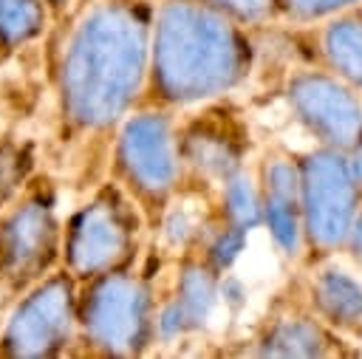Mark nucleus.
<instances>
[{"instance_id": "obj_1", "label": "nucleus", "mask_w": 362, "mask_h": 359, "mask_svg": "<svg viewBox=\"0 0 362 359\" xmlns=\"http://www.w3.org/2000/svg\"><path fill=\"white\" fill-rule=\"evenodd\" d=\"M153 17L150 0H90L68 17L51 71L65 141L113 139L144 102Z\"/></svg>"}, {"instance_id": "obj_2", "label": "nucleus", "mask_w": 362, "mask_h": 359, "mask_svg": "<svg viewBox=\"0 0 362 359\" xmlns=\"http://www.w3.org/2000/svg\"><path fill=\"white\" fill-rule=\"evenodd\" d=\"M252 62L255 45L240 23L204 0H158L141 105L175 110L215 102L246 82Z\"/></svg>"}, {"instance_id": "obj_3", "label": "nucleus", "mask_w": 362, "mask_h": 359, "mask_svg": "<svg viewBox=\"0 0 362 359\" xmlns=\"http://www.w3.org/2000/svg\"><path fill=\"white\" fill-rule=\"evenodd\" d=\"M107 178L139 204L147 226L156 229L184 184L178 119L173 107L139 105L116 127L107 144Z\"/></svg>"}, {"instance_id": "obj_4", "label": "nucleus", "mask_w": 362, "mask_h": 359, "mask_svg": "<svg viewBox=\"0 0 362 359\" xmlns=\"http://www.w3.org/2000/svg\"><path fill=\"white\" fill-rule=\"evenodd\" d=\"M156 305L150 277L133 266L79 283L76 353L96 359H133L156 345Z\"/></svg>"}, {"instance_id": "obj_5", "label": "nucleus", "mask_w": 362, "mask_h": 359, "mask_svg": "<svg viewBox=\"0 0 362 359\" xmlns=\"http://www.w3.org/2000/svg\"><path fill=\"white\" fill-rule=\"evenodd\" d=\"M147 220L139 204L113 181H102L62 223V266L79 280L130 269Z\"/></svg>"}, {"instance_id": "obj_6", "label": "nucleus", "mask_w": 362, "mask_h": 359, "mask_svg": "<svg viewBox=\"0 0 362 359\" xmlns=\"http://www.w3.org/2000/svg\"><path fill=\"white\" fill-rule=\"evenodd\" d=\"M62 218L48 175L31 184L0 212V283L3 297H20L28 286L62 266Z\"/></svg>"}, {"instance_id": "obj_7", "label": "nucleus", "mask_w": 362, "mask_h": 359, "mask_svg": "<svg viewBox=\"0 0 362 359\" xmlns=\"http://www.w3.org/2000/svg\"><path fill=\"white\" fill-rule=\"evenodd\" d=\"M79 280L65 269L14 297L0 328V359H59L76 353L79 342Z\"/></svg>"}, {"instance_id": "obj_8", "label": "nucleus", "mask_w": 362, "mask_h": 359, "mask_svg": "<svg viewBox=\"0 0 362 359\" xmlns=\"http://www.w3.org/2000/svg\"><path fill=\"white\" fill-rule=\"evenodd\" d=\"M300 164V204L305 252L331 257L348 246V235L362 209V184L351 170L348 153L317 144L297 155Z\"/></svg>"}, {"instance_id": "obj_9", "label": "nucleus", "mask_w": 362, "mask_h": 359, "mask_svg": "<svg viewBox=\"0 0 362 359\" xmlns=\"http://www.w3.org/2000/svg\"><path fill=\"white\" fill-rule=\"evenodd\" d=\"M286 105L317 144L342 153L362 150V99L354 85L328 68L294 71L286 82Z\"/></svg>"}, {"instance_id": "obj_10", "label": "nucleus", "mask_w": 362, "mask_h": 359, "mask_svg": "<svg viewBox=\"0 0 362 359\" xmlns=\"http://www.w3.org/2000/svg\"><path fill=\"white\" fill-rule=\"evenodd\" d=\"M246 133L232 110L206 107L184 124H178V150L184 161V184L221 187L229 175L243 170Z\"/></svg>"}, {"instance_id": "obj_11", "label": "nucleus", "mask_w": 362, "mask_h": 359, "mask_svg": "<svg viewBox=\"0 0 362 359\" xmlns=\"http://www.w3.org/2000/svg\"><path fill=\"white\" fill-rule=\"evenodd\" d=\"M257 181L263 192V229L269 232L274 249L286 260L297 263L305 254L297 158L286 153H266L257 167Z\"/></svg>"}, {"instance_id": "obj_12", "label": "nucleus", "mask_w": 362, "mask_h": 359, "mask_svg": "<svg viewBox=\"0 0 362 359\" xmlns=\"http://www.w3.org/2000/svg\"><path fill=\"white\" fill-rule=\"evenodd\" d=\"M249 353L272 359H320L334 353V334L314 311H286L263 325Z\"/></svg>"}, {"instance_id": "obj_13", "label": "nucleus", "mask_w": 362, "mask_h": 359, "mask_svg": "<svg viewBox=\"0 0 362 359\" xmlns=\"http://www.w3.org/2000/svg\"><path fill=\"white\" fill-rule=\"evenodd\" d=\"M311 311L337 331L362 328V283L342 269H320L308 283Z\"/></svg>"}, {"instance_id": "obj_14", "label": "nucleus", "mask_w": 362, "mask_h": 359, "mask_svg": "<svg viewBox=\"0 0 362 359\" xmlns=\"http://www.w3.org/2000/svg\"><path fill=\"white\" fill-rule=\"evenodd\" d=\"M221 271L209 266V260L201 252H187L181 254L175 266V283H173V300L187 317L189 331L206 328L218 300H221Z\"/></svg>"}, {"instance_id": "obj_15", "label": "nucleus", "mask_w": 362, "mask_h": 359, "mask_svg": "<svg viewBox=\"0 0 362 359\" xmlns=\"http://www.w3.org/2000/svg\"><path fill=\"white\" fill-rule=\"evenodd\" d=\"M320 57L328 71L362 90V11L345 8L325 20L320 31Z\"/></svg>"}, {"instance_id": "obj_16", "label": "nucleus", "mask_w": 362, "mask_h": 359, "mask_svg": "<svg viewBox=\"0 0 362 359\" xmlns=\"http://www.w3.org/2000/svg\"><path fill=\"white\" fill-rule=\"evenodd\" d=\"M54 11L48 0H0V62L48 34Z\"/></svg>"}, {"instance_id": "obj_17", "label": "nucleus", "mask_w": 362, "mask_h": 359, "mask_svg": "<svg viewBox=\"0 0 362 359\" xmlns=\"http://www.w3.org/2000/svg\"><path fill=\"white\" fill-rule=\"evenodd\" d=\"M215 218L232 223L243 232H255L263 226V192L257 175L238 170L218 187Z\"/></svg>"}, {"instance_id": "obj_18", "label": "nucleus", "mask_w": 362, "mask_h": 359, "mask_svg": "<svg viewBox=\"0 0 362 359\" xmlns=\"http://www.w3.org/2000/svg\"><path fill=\"white\" fill-rule=\"evenodd\" d=\"M37 175V153L34 144L17 136L0 139V212L20 198V192Z\"/></svg>"}, {"instance_id": "obj_19", "label": "nucleus", "mask_w": 362, "mask_h": 359, "mask_svg": "<svg viewBox=\"0 0 362 359\" xmlns=\"http://www.w3.org/2000/svg\"><path fill=\"white\" fill-rule=\"evenodd\" d=\"M246 243H249V232L212 218V223H209V229L201 237V243H198L195 252H201L215 271L226 274L232 269V263L240 257V252L246 249Z\"/></svg>"}, {"instance_id": "obj_20", "label": "nucleus", "mask_w": 362, "mask_h": 359, "mask_svg": "<svg viewBox=\"0 0 362 359\" xmlns=\"http://www.w3.org/2000/svg\"><path fill=\"white\" fill-rule=\"evenodd\" d=\"M204 3H209L212 8L226 14L229 20L240 23L243 28L269 25L272 20L286 14L283 0H204Z\"/></svg>"}, {"instance_id": "obj_21", "label": "nucleus", "mask_w": 362, "mask_h": 359, "mask_svg": "<svg viewBox=\"0 0 362 359\" xmlns=\"http://www.w3.org/2000/svg\"><path fill=\"white\" fill-rule=\"evenodd\" d=\"M359 0H283L286 14L291 23L297 25H308V23H320L328 20L345 8H354Z\"/></svg>"}, {"instance_id": "obj_22", "label": "nucleus", "mask_w": 362, "mask_h": 359, "mask_svg": "<svg viewBox=\"0 0 362 359\" xmlns=\"http://www.w3.org/2000/svg\"><path fill=\"white\" fill-rule=\"evenodd\" d=\"M187 334H192V331L187 325L184 311L173 300V294L161 297L158 305H156V342L158 345H173V342H178Z\"/></svg>"}, {"instance_id": "obj_23", "label": "nucleus", "mask_w": 362, "mask_h": 359, "mask_svg": "<svg viewBox=\"0 0 362 359\" xmlns=\"http://www.w3.org/2000/svg\"><path fill=\"white\" fill-rule=\"evenodd\" d=\"M345 252L362 266V209H359V215H356V220H354V229H351V235H348Z\"/></svg>"}, {"instance_id": "obj_24", "label": "nucleus", "mask_w": 362, "mask_h": 359, "mask_svg": "<svg viewBox=\"0 0 362 359\" xmlns=\"http://www.w3.org/2000/svg\"><path fill=\"white\" fill-rule=\"evenodd\" d=\"M48 6H51V11H54V20H57V23H62V20L74 11L76 0H48Z\"/></svg>"}, {"instance_id": "obj_25", "label": "nucleus", "mask_w": 362, "mask_h": 359, "mask_svg": "<svg viewBox=\"0 0 362 359\" xmlns=\"http://www.w3.org/2000/svg\"><path fill=\"white\" fill-rule=\"evenodd\" d=\"M0 297H3V283H0Z\"/></svg>"}]
</instances>
